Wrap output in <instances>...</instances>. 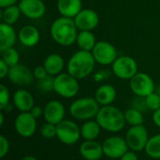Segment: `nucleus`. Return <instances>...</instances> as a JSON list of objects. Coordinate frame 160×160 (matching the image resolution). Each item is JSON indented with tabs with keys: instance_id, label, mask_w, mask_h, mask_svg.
<instances>
[{
	"instance_id": "obj_1",
	"label": "nucleus",
	"mask_w": 160,
	"mask_h": 160,
	"mask_svg": "<svg viewBox=\"0 0 160 160\" xmlns=\"http://www.w3.org/2000/svg\"><path fill=\"white\" fill-rule=\"evenodd\" d=\"M78 28L73 18L60 16L55 19L50 27L52 40L62 46H70L76 42Z\"/></svg>"
},
{
	"instance_id": "obj_2",
	"label": "nucleus",
	"mask_w": 160,
	"mask_h": 160,
	"mask_svg": "<svg viewBox=\"0 0 160 160\" xmlns=\"http://www.w3.org/2000/svg\"><path fill=\"white\" fill-rule=\"evenodd\" d=\"M96 60L92 52L79 50L75 52L68 61V73L75 78L83 79L89 76L95 69Z\"/></svg>"
},
{
	"instance_id": "obj_3",
	"label": "nucleus",
	"mask_w": 160,
	"mask_h": 160,
	"mask_svg": "<svg viewBox=\"0 0 160 160\" xmlns=\"http://www.w3.org/2000/svg\"><path fill=\"white\" fill-rule=\"evenodd\" d=\"M96 121L101 129L111 133L121 131L127 124L124 113L112 105L102 106L96 116Z\"/></svg>"
},
{
	"instance_id": "obj_4",
	"label": "nucleus",
	"mask_w": 160,
	"mask_h": 160,
	"mask_svg": "<svg viewBox=\"0 0 160 160\" xmlns=\"http://www.w3.org/2000/svg\"><path fill=\"white\" fill-rule=\"evenodd\" d=\"M96 98L82 97L76 99L69 106V114L76 120L88 121L96 118L100 107Z\"/></svg>"
},
{
	"instance_id": "obj_5",
	"label": "nucleus",
	"mask_w": 160,
	"mask_h": 160,
	"mask_svg": "<svg viewBox=\"0 0 160 160\" xmlns=\"http://www.w3.org/2000/svg\"><path fill=\"white\" fill-rule=\"evenodd\" d=\"M80 90L78 79L68 73H61L54 76L53 91L63 98L75 97Z\"/></svg>"
},
{
	"instance_id": "obj_6",
	"label": "nucleus",
	"mask_w": 160,
	"mask_h": 160,
	"mask_svg": "<svg viewBox=\"0 0 160 160\" xmlns=\"http://www.w3.org/2000/svg\"><path fill=\"white\" fill-rule=\"evenodd\" d=\"M81 137V127L75 122L63 120L56 124V138L63 144L73 145L79 141Z\"/></svg>"
},
{
	"instance_id": "obj_7",
	"label": "nucleus",
	"mask_w": 160,
	"mask_h": 160,
	"mask_svg": "<svg viewBox=\"0 0 160 160\" xmlns=\"http://www.w3.org/2000/svg\"><path fill=\"white\" fill-rule=\"evenodd\" d=\"M112 66L113 74L123 80H130L138 73L137 61L128 56L118 57Z\"/></svg>"
},
{
	"instance_id": "obj_8",
	"label": "nucleus",
	"mask_w": 160,
	"mask_h": 160,
	"mask_svg": "<svg viewBox=\"0 0 160 160\" xmlns=\"http://www.w3.org/2000/svg\"><path fill=\"white\" fill-rule=\"evenodd\" d=\"M129 87L131 91L138 97L145 98L155 91L153 78L146 73H137L130 80Z\"/></svg>"
},
{
	"instance_id": "obj_9",
	"label": "nucleus",
	"mask_w": 160,
	"mask_h": 160,
	"mask_svg": "<svg viewBox=\"0 0 160 160\" xmlns=\"http://www.w3.org/2000/svg\"><path fill=\"white\" fill-rule=\"evenodd\" d=\"M148 140V132L143 124L131 126L126 134V141L128 148L134 152H141L144 150Z\"/></svg>"
},
{
	"instance_id": "obj_10",
	"label": "nucleus",
	"mask_w": 160,
	"mask_h": 160,
	"mask_svg": "<svg viewBox=\"0 0 160 160\" xmlns=\"http://www.w3.org/2000/svg\"><path fill=\"white\" fill-rule=\"evenodd\" d=\"M104 156L111 159H120L128 151V145L126 139L119 136H112L102 142Z\"/></svg>"
},
{
	"instance_id": "obj_11",
	"label": "nucleus",
	"mask_w": 160,
	"mask_h": 160,
	"mask_svg": "<svg viewBox=\"0 0 160 160\" xmlns=\"http://www.w3.org/2000/svg\"><path fill=\"white\" fill-rule=\"evenodd\" d=\"M92 54L97 63L100 65H111L118 58L115 46L106 41H99L92 50Z\"/></svg>"
},
{
	"instance_id": "obj_12",
	"label": "nucleus",
	"mask_w": 160,
	"mask_h": 160,
	"mask_svg": "<svg viewBox=\"0 0 160 160\" xmlns=\"http://www.w3.org/2000/svg\"><path fill=\"white\" fill-rule=\"evenodd\" d=\"M17 134L22 138L32 137L37 130V119L30 112H20L14 121Z\"/></svg>"
},
{
	"instance_id": "obj_13",
	"label": "nucleus",
	"mask_w": 160,
	"mask_h": 160,
	"mask_svg": "<svg viewBox=\"0 0 160 160\" xmlns=\"http://www.w3.org/2000/svg\"><path fill=\"white\" fill-rule=\"evenodd\" d=\"M73 19L79 30L92 31L99 23L98 12L91 8H82Z\"/></svg>"
},
{
	"instance_id": "obj_14",
	"label": "nucleus",
	"mask_w": 160,
	"mask_h": 160,
	"mask_svg": "<svg viewBox=\"0 0 160 160\" xmlns=\"http://www.w3.org/2000/svg\"><path fill=\"white\" fill-rule=\"evenodd\" d=\"M8 77L11 83L18 86H27L35 78L33 71H31L26 65L20 63L9 68Z\"/></svg>"
},
{
	"instance_id": "obj_15",
	"label": "nucleus",
	"mask_w": 160,
	"mask_h": 160,
	"mask_svg": "<svg viewBox=\"0 0 160 160\" xmlns=\"http://www.w3.org/2000/svg\"><path fill=\"white\" fill-rule=\"evenodd\" d=\"M18 5L22 14L32 20L40 19L46 12V6L42 0H20Z\"/></svg>"
},
{
	"instance_id": "obj_16",
	"label": "nucleus",
	"mask_w": 160,
	"mask_h": 160,
	"mask_svg": "<svg viewBox=\"0 0 160 160\" xmlns=\"http://www.w3.org/2000/svg\"><path fill=\"white\" fill-rule=\"evenodd\" d=\"M43 109V117L47 123H51L56 125L65 120L66 108L64 105L58 100H52L48 102Z\"/></svg>"
},
{
	"instance_id": "obj_17",
	"label": "nucleus",
	"mask_w": 160,
	"mask_h": 160,
	"mask_svg": "<svg viewBox=\"0 0 160 160\" xmlns=\"http://www.w3.org/2000/svg\"><path fill=\"white\" fill-rule=\"evenodd\" d=\"M79 153L85 160H99L104 156L102 144L94 141H84L79 147Z\"/></svg>"
},
{
	"instance_id": "obj_18",
	"label": "nucleus",
	"mask_w": 160,
	"mask_h": 160,
	"mask_svg": "<svg viewBox=\"0 0 160 160\" xmlns=\"http://www.w3.org/2000/svg\"><path fill=\"white\" fill-rule=\"evenodd\" d=\"M12 102L20 112H29L35 106L33 95L26 90L20 89L13 93Z\"/></svg>"
},
{
	"instance_id": "obj_19",
	"label": "nucleus",
	"mask_w": 160,
	"mask_h": 160,
	"mask_svg": "<svg viewBox=\"0 0 160 160\" xmlns=\"http://www.w3.org/2000/svg\"><path fill=\"white\" fill-rule=\"evenodd\" d=\"M18 39L23 46L33 47L38 43L40 34L38 29L35 25H26L19 30Z\"/></svg>"
},
{
	"instance_id": "obj_20",
	"label": "nucleus",
	"mask_w": 160,
	"mask_h": 160,
	"mask_svg": "<svg viewBox=\"0 0 160 160\" xmlns=\"http://www.w3.org/2000/svg\"><path fill=\"white\" fill-rule=\"evenodd\" d=\"M56 8L61 16L74 18L82 9V0H57Z\"/></svg>"
},
{
	"instance_id": "obj_21",
	"label": "nucleus",
	"mask_w": 160,
	"mask_h": 160,
	"mask_svg": "<svg viewBox=\"0 0 160 160\" xmlns=\"http://www.w3.org/2000/svg\"><path fill=\"white\" fill-rule=\"evenodd\" d=\"M17 40V34L11 25L3 23L0 25V52L13 47Z\"/></svg>"
},
{
	"instance_id": "obj_22",
	"label": "nucleus",
	"mask_w": 160,
	"mask_h": 160,
	"mask_svg": "<svg viewBox=\"0 0 160 160\" xmlns=\"http://www.w3.org/2000/svg\"><path fill=\"white\" fill-rule=\"evenodd\" d=\"M95 98L100 106L112 105L116 98V90L112 85L102 84L97 89Z\"/></svg>"
},
{
	"instance_id": "obj_23",
	"label": "nucleus",
	"mask_w": 160,
	"mask_h": 160,
	"mask_svg": "<svg viewBox=\"0 0 160 160\" xmlns=\"http://www.w3.org/2000/svg\"><path fill=\"white\" fill-rule=\"evenodd\" d=\"M43 66L45 67L48 74L51 75H57L62 73L65 67V60L63 57H61L59 54L52 53L50 54L43 62Z\"/></svg>"
},
{
	"instance_id": "obj_24",
	"label": "nucleus",
	"mask_w": 160,
	"mask_h": 160,
	"mask_svg": "<svg viewBox=\"0 0 160 160\" xmlns=\"http://www.w3.org/2000/svg\"><path fill=\"white\" fill-rule=\"evenodd\" d=\"M96 36L92 31L89 30H80L77 36L76 43L81 50L92 52L95 45L97 44Z\"/></svg>"
},
{
	"instance_id": "obj_25",
	"label": "nucleus",
	"mask_w": 160,
	"mask_h": 160,
	"mask_svg": "<svg viewBox=\"0 0 160 160\" xmlns=\"http://www.w3.org/2000/svg\"><path fill=\"white\" fill-rule=\"evenodd\" d=\"M101 127L97 121L88 120L81 126V136L85 141H94L100 134Z\"/></svg>"
},
{
	"instance_id": "obj_26",
	"label": "nucleus",
	"mask_w": 160,
	"mask_h": 160,
	"mask_svg": "<svg viewBox=\"0 0 160 160\" xmlns=\"http://www.w3.org/2000/svg\"><path fill=\"white\" fill-rule=\"evenodd\" d=\"M21 14L22 12L19 8V5H12L3 8L1 12V19L3 23L12 25L19 20Z\"/></svg>"
},
{
	"instance_id": "obj_27",
	"label": "nucleus",
	"mask_w": 160,
	"mask_h": 160,
	"mask_svg": "<svg viewBox=\"0 0 160 160\" xmlns=\"http://www.w3.org/2000/svg\"><path fill=\"white\" fill-rule=\"evenodd\" d=\"M144 151L149 157L160 159V134L149 138Z\"/></svg>"
},
{
	"instance_id": "obj_28",
	"label": "nucleus",
	"mask_w": 160,
	"mask_h": 160,
	"mask_svg": "<svg viewBox=\"0 0 160 160\" xmlns=\"http://www.w3.org/2000/svg\"><path fill=\"white\" fill-rule=\"evenodd\" d=\"M124 115H125L126 123L131 126L143 124L144 118H143L142 112L135 108H131L128 109L126 112H124Z\"/></svg>"
},
{
	"instance_id": "obj_29",
	"label": "nucleus",
	"mask_w": 160,
	"mask_h": 160,
	"mask_svg": "<svg viewBox=\"0 0 160 160\" xmlns=\"http://www.w3.org/2000/svg\"><path fill=\"white\" fill-rule=\"evenodd\" d=\"M1 58L8 64L9 67L14 66L19 63L20 61V55L19 52L14 47H9L1 52Z\"/></svg>"
},
{
	"instance_id": "obj_30",
	"label": "nucleus",
	"mask_w": 160,
	"mask_h": 160,
	"mask_svg": "<svg viewBox=\"0 0 160 160\" xmlns=\"http://www.w3.org/2000/svg\"><path fill=\"white\" fill-rule=\"evenodd\" d=\"M53 85H54V76L48 74L44 78L38 80V87L39 91L42 92H50L53 91Z\"/></svg>"
},
{
	"instance_id": "obj_31",
	"label": "nucleus",
	"mask_w": 160,
	"mask_h": 160,
	"mask_svg": "<svg viewBox=\"0 0 160 160\" xmlns=\"http://www.w3.org/2000/svg\"><path fill=\"white\" fill-rule=\"evenodd\" d=\"M40 135L47 140H51L56 137V125L51 123H45L40 127Z\"/></svg>"
},
{
	"instance_id": "obj_32",
	"label": "nucleus",
	"mask_w": 160,
	"mask_h": 160,
	"mask_svg": "<svg viewBox=\"0 0 160 160\" xmlns=\"http://www.w3.org/2000/svg\"><path fill=\"white\" fill-rule=\"evenodd\" d=\"M145 103L147 106V108L150 110H157L160 108V94L157 92H152L148 96L145 97Z\"/></svg>"
},
{
	"instance_id": "obj_33",
	"label": "nucleus",
	"mask_w": 160,
	"mask_h": 160,
	"mask_svg": "<svg viewBox=\"0 0 160 160\" xmlns=\"http://www.w3.org/2000/svg\"><path fill=\"white\" fill-rule=\"evenodd\" d=\"M10 100V94L9 91L7 86L4 84L0 85V109L4 110L8 105Z\"/></svg>"
},
{
	"instance_id": "obj_34",
	"label": "nucleus",
	"mask_w": 160,
	"mask_h": 160,
	"mask_svg": "<svg viewBox=\"0 0 160 160\" xmlns=\"http://www.w3.org/2000/svg\"><path fill=\"white\" fill-rule=\"evenodd\" d=\"M9 142L5 136H0V157H5L9 152Z\"/></svg>"
},
{
	"instance_id": "obj_35",
	"label": "nucleus",
	"mask_w": 160,
	"mask_h": 160,
	"mask_svg": "<svg viewBox=\"0 0 160 160\" xmlns=\"http://www.w3.org/2000/svg\"><path fill=\"white\" fill-rule=\"evenodd\" d=\"M33 74H34V77L38 80H40L42 78H44L46 75H48V73L45 69V67L42 65V66H37L35 67V69L33 70Z\"/></svg>"
},
{
	"instance_id": "obj_36",
	"label": "nucleus",
	"mask_w": 160,
	"mask_h": 160,
	"mask_svg": "<svg viewBox=\"0 0 160 160\" xmlns=\"http://www.w3.org/2000/svg\"><path fill=\"white\" fill-rule=\"evenodd\" d=\"M9 66L8 63H6L2 58H0V78H5L9 72Z\"/></svg>"
},
{
	"instance_id": "obj_37",
	"label": "nucleus",
	"mask_w": 160,
	"mask_h": 160,
	"mask_svg": "<svg viewBox=\"0 0 160 160\" xmlns=\"http://www.w3.org/2000/svg\"><path fill=\"white\" fill-rule=\"evenodd\" d=\"M37 120L38 119V118H40V117H42L43 116V112H44V109L41 108V107H39V106H34L33 108H32V109L29 111Z\"/></svg>"
},
{
	"instance_id": "obj_38",
	"label": "nucleus",
	"mask_w": 160,
	"mask_h": 160,
	"mask_svg": "<svg viewBox=\"0 0 160 160\" xmlns=\"http://www.w3.org/2000/svg\"><path fill=\"white\" fill-rule=\"evenodd\" d=\"M120 160H139L138 158V157H137V155L135 154V152L134 151H128L121 158Z\"/></svg>"
},
{
	"instance_id": "obj_39",
	"label": "nucleus",
	"mask_w": 160,
	"mask_h": 160,
	"mask_svg": "<svg viewBox=\"0 0 160 160\" xmlns=\"http://www.w3.org/2000/svg\"><path fill=\"white\" fill-rule=\"evenodd\" d=\"M152 119H153V123H154L158 127H159L160 128V108H158V109H157V110L154 111Z\"/></svg>"
},
{
	"instance_id": "obj_40",
	"label": "nucleus",
	"mask_w": 160,
	"mask_h": 160,
	"mask_svg": "<svg viewBox=\"0 0 160 160\" xmlns=\"http://www.w3.org/2000/svg\"><path fill=\"white\" fill-rule=\"evenodd\" d=\"M19 0H0V7L2 8L12 6V5H16V3Z\"/></svg>"
},
{
	"instance_id": "obj_41",
	"label": "nucleus",
	"mask_w": 160,
	"mask_h": 160,
	"mask_svg": "<svg viewBox=\"0 0 160 160\" xmlns=\"http://www.w3.org/2000/svg\"><path fill=\"white\" fill-rule=\"evenodd\" d=\"M22 160H38L34 156H26L24 157H22Z\"/></svg>"
},
{
	"instance_id": "obj_42",
	"label": "nucleus",
	"mask_w": 160,
	"mask_h": 160,
	"mask_svg": "<svg viewBox=\"0 0 160 160\" xmlns=\"http://www.w3.org/2000/svg\"><path fill=\"white\" fill-rule=\"evenodd\" d=\"M4 124V113H3V110H1L0 112V125L2 126Z\"/></svg>"
}]
</instances>
